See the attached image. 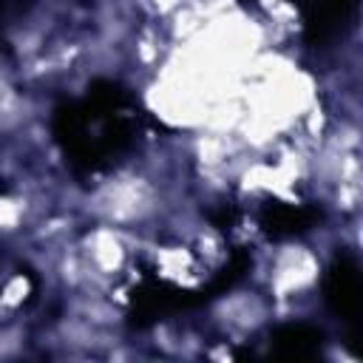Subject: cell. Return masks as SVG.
Listing matches in <instances>:
<instances>
[{
    "label": "cell",
    "instance_id": "1",
    "mask_svg": "<svg viewBox=\"0 0 363 363\" xmlns=\"http://www.w3.org/2000/svg\"><path fill=\"white\" fill-rule=\"evenodd\" d=\"M133 96L113 79H94L82 99L54 108L51 133L77 176L108 170L133 145Z\"/></svg>",
    "mask_w": 363,
    "mask_h": 363
},
{
    "label": "cell",
    "instance_id": "2",
    "mask_svg": "<svg viewBox=\"0 0 363 363\" xmlns=\"http://www.w3.org/2000/svg\"><path fill=\"white\" fill-rule=\"evenodd\" d=\"M201 303H204V298H201L199 289L196 292L193 289H179L176 284H167V281H159V278H147L130 292L128 320L136 329H147V326H153V323H159V320H164L170 315L196 309Z\"/></svg>",
    "mask_w": 363,
    "mask_h": 363
},
{
    "label": "cell",
    "instance_id": "3",
    "mask_svg": "<svg viewBox=\"0 0 363 363\" xmlns=\"http://www.w3.org/2000/svg\"><path fill=\"white\" fill-rule=\"evenodd\" d=\"M323 301L332 309V315H337L346 323H360V312H363V278H360V267L352 255L337 252L323 275Z\"/></svg>",
    "mask_w": 363,
    "mask_h": 363
},
{
    "label": "cell",
    "instance_id": "4",
    "mask_svg": "<svg viewBox=\"0 0 363 363\" xmlns=\"http://www.w3.org/2000/svg\"><path fill=\"white\" fill-rule=\"evenodd\" d=\"M320 221V210L315 204H284V201H269L258 213L261 233L272 241H286L309 233Z\"/></svg>",
    "mask_w": 363,
    "mask_h": 363
},
{
    "label": "cell",
    "instance_id": "5",
    "mask_svg": "<svg viewBox=\"0 0 363 363\" xmlns=\"http://www.w3.org/2000/svg\"><path fill=\"white\" fill-rule=\"evenodd\" d=\"M303 9V37L312 48H323L335 40L349 20L354 0H298Z\"/></svg>",
    "mask_w": 363,
    "mask_h": 363
},
{
    "label": "cell",
    "instance_id": "6",
    "mask_svg": "<svg viewBox=\"0 0 363 363\" xmlns=\"http://www.w3.org/2000/svg\"><path fill=\"white\" fill-rule=\"evenodd\" d=\"M269 346L275 357L284 360H309L323 349V332L312 323H284L269 335Z\"/></svg>",
    "mask_w": 363,
    "mask_h": 363
},
{
    "label": "cell",
    "instance_id": "7",
    "mask_svg": "<svg viewBox=\"0 0 363 363\" xmlns=\"http://www.w3.org/2000/svg\"><path fill=\"white\" fill-rule=\"evenodd\" d=\"M250 267H252V255H250V250L238 247V250L227 258V264H224V267L210 278V284L199 289V292H201V298H204V303H207V301H213V298H218V295H224V292H230L233 286H238V284L247 278Z\"/></svg>",
    "mask_w": 363,
    "mask_h": 363
},
{
    "label": "cell",
    "instance_id": "8",
    "mask_svg": "<svg viewBox=\"0 0 363 363\" xmlns=\"http://www.w3.org/2000/svg\"><path fill=\"white\" fill-rule=\"evenodd\" d=\"M207 216H210V221H213L218 230H230V227L235 224V210H233L230 204H218V207L210 210Z\"/></svg>",
    "mask_w": 363,
    "mask_h": 363
},
{
    "label": "cell",
    "instance_id": "9",
    "mask_svg": "<svg viewBox=\"0 0 363 363\" xmlns=\"http://www.w3.org/2000/svg\"><path fill=\"white\" fill-rule=\"evenodd\" d=\"M0 11H3V0H0Z\"/></svg>",
    "mask_w": 363,
    "mask_h": 363
}]
</instances>
